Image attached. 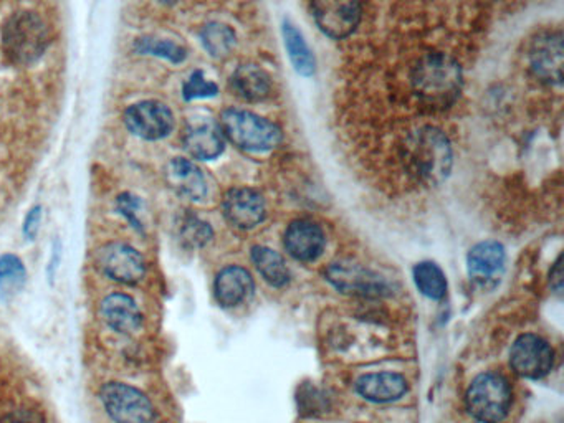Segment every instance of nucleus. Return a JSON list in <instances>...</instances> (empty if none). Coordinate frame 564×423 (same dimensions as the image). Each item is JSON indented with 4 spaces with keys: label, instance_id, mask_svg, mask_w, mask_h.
Returning a JSON list of instances; mask_svg holds the SVG:
<instances>
[{
    "label": "nucleus",
    "instance_id": "nucleus-25",
    "mask_svg": "<svg viewBox=\"0 0 564 423\" xmlns=\"http://www.w3.org/2000/svg\"><path fill=\"white\" fill-rule=\"evenodd\" d=\"M201 42L211 57L225 58L234 50L237 36L229 26L211 22L201 30Z\"/></svg>",
    "mask_w": 564,
    "mask_h": 423
},
{
    "label": "nucleus",
    "instance_id": "nucleus-20",
    "mask_svg": "<svg viewBox=\"0 0 564 423\" xmlns=\"http://www.w3.org/2000/svg\"><path fill=\"white\" fill-rule=\"evenodd\" d=\"M360 396L371 402H392L407 392V380L396 372L366 374L356 382Z\"/></svg>",
    "mask_w": 564,
    "mask_h": 423
},
{
    "label": "nucleus",
    "instance_id": "nucleus-11",
    "mask_svg": "<svg viewBox=\"0 0 564 423\" xmlns=\"http://www.w3.org/2000/svg\"><path fill=\"white\" fill-rule=\"evenodd\" d=\"M555 353L539 335H520L513 344L510 364L513 370L527 379H541L553 369Z\"/></svg>",
    "mask_w": 564,
    "mask_h": 423
},
{
    "label": "nucleus",
    "instance_id": "nucleus-31",
    "mask_svg": "<svg viewBox=\"0 0 564 423\" xmlns=\"http://www.w3.org/2000/svg\"><path fill=\"white\" fill-rule=\"evenodd\" d=\"M42 212H44L42 207L36 205L26 213V222H24V235L26 240H36L37 233L40 230V223H42Z\"/></svg>",
    "mask_w": 564,
    "mask_h": 423
},
{
    "label": "nucleus",
    "instance_id": "nucleus-24",
    "mask_svg": "<svg viewBox=\"0 0 564 423\" xmlns=\"http://www.w3.org/2000/svg\"><path fill=\"white\" fill-rule=\"evenodd\" d=\"M26 272L22 260L16 255L0 256V301L9 303L26 286Z\"/></svg>",
    "mask_w": 564,
    "mask_h": 423
},
{
    "label": "nucleus",
    "instance_id": "nucleus-5",
    "mask_svg": "<svg viewBox=\"0 0 564 423\" xmlns=\"http://www.w3.org/2000/svg\"><path fill=\"white\" fill-rule=\"evenodd\" d=\"M512 406V388L500 374L486 372L472 380L467 390L470 415L482 423H498Z\"/></svg>",
    "mask_w": 564,
    "mask_h": 423
},
{
    "label": "nucleus",
    "instance_id": "nucleus-34",
    "mask_svg": "<svg viewBox=\"0 0 564 423\" xmlns=\"http://www.w3.org/2000/svg\"><path fill=\"white\" fill-rule=\"evenodd\" d=\"M60 255H62V248H60V242H57V247H53L52 260H50V264H48V276H50V280H53L55 272H57V268H58Z\"/></svg>",
    "mask_w": 564,
    "mask_h": 423
},
{
    "label": "nucleus",
    "instance_id": "nucleus-1",
    "mask_svg": "<svg viewBox=\"0 0 564 423\" xmlns=\"http://www.w3.org/2000/svg\"><path fill=\"white\" fill-rule=\"evenodd\" d=\"M411 83L419 101L433 109H445L459 99L464 75L459 63L445 53H427L415 63Z\"/></svg>",
    "mask_w": 564,
    "mask_h": 423
},
{
    "label": "nucleus",
    "instance_id": "nucleus-30",
    "mask_svg": "<svg viewBox=\"0 0 564 423\" xmlns=\"http://www.w3.org/2000/svg\"><path fill=\"white\" fill-rule=\"evenodd\" d=\"M118 209L126 217V221L130 222L132 229H144L141 221V201L138 197L131 194H123L118 197Z\"/></svg>",
    "mask_w": 564,
    "mask_h": 423
},
{
    "label": "nucleus",
    "instance_id": "nucleus-32",
    "mask_svg": "<svg viewBox=\"0 0 564 423\" xmlns=\"http://www.w3.org/2000/svg\"><path fill=\"white\" fill-rule=\"evenodd\" d=\"M0 423H44V418L32 410H16L4 417Z\"/></svg>",
    "mask_w": 564,
    "mask_h": 423
},
{
    "label": "nucleus",
    "instance_id": "nucleus-3",
    "mask_svg": "<svg viewBox=\"0 0 564 423\" xmlns=\"http://www.w3.org/2000/svg\"><path fill=\"white\" fill-rule=\"evenodd\" d=\"M50 44L44 20L36 12H17L2 28V48L14 65L38 62Z\"/></svg>",
    "mask_w": 564,
    "mask_h": 423
},
{
    "label": "nucleus",
    "instance_id": "nucleus-22",
    "mask_svg": "<svg viewBox=\"0 0 564 423\" xmlns=\"http://www.w3.org/2000/svg\"><path fill=\"white\" fill-rule=\"evenodd\" d=\"M252 262L256 264L258 273L264 276L266 283L272 286H285L290 282V270L285 263L283 256L268 247H254L252 250Z\"/></svg>",
    "mask_w": 564,
    "mask_h": 423
},
{
    "label": "nucleus",
    "instance_id": "nucleus-17",
    "mask_svg": "<svg viewBox=\"0 0 564 423\" xmlns=\"http://www.w3.org/2000/svg\"><path fill=\"white\" fill-rule=\"evenodd\" d=\"M99 315L105 325L120 335H132L142 325V313L130 294L113 293L101 301Z\"/></svg>",
    "mask_w": 564,
    "mask_h": 423
},
{
    "label": "nucleus",
    "instance_id": "nucleus-4",
    "mask_svg": "<svg viewBox=\"0 0 564 423\" xmlns=\"http://www.w3.org/2000/svg\"><path fill=\"white\" fill-rule=\"evenodd\" d=\"M219 128L224 138L247 152H266L282 142V129L277 124L245 109L222 111Z\"/></svg>",
    "mask_w": 564,
    "mask_h": 423
},
{
    "label": "nucleus",
    "instance_id": "nucleus-2",
    "mask_svg": "<svg viewBox=\"0 0 564 423\" xmlns=\"http://www.w3.org/2000/svg\"><path fill=\"white\" fill-rule=\"evenodd\" d=\"M452 158L449 138L437 128L425 126L407 138V162L427 184H441L447 179Z\"/></svg>",
    "mask_w": 564,
    "mask_h": 423
},
{
    "label": "nucleus",
    "instance_id": "nucleus-15",
    "mask_svg": "<svg viewBox=\"0 0 564 423\" xmlns=\"http://www.w3.org/2000/svg\"><path fill=\"white\" fill-rule=\"evenodd\" d=\"M183 146L189 156L201 160H212L219 158L224 152L225 138L219 124L197 119L185 126L183 132Z\"/></svg>",
    "mask_w": 564,
    "mask_h": 423
},
{
    "label": "nucleus",
    "instance_id": "nucleus-19",
    "mask_svg": "<svg viewBox=\"0 0 564 423\" xmlns=\"http://www.w3.org/2000/svg\"><path fill=\"white\" fill-rule=\"evenodd\" d=\"M214 293L222 306L232 308L250 298L254 293V280L245 268L227 266L217 274Z\"/></svg>",
    "mask_w": 564,
    "mask_h": 423
},
{
    "label": "nucleus",
    "instance_id": "nucleus-21",
    "mask_svg": "<svg viewBox=\"0 0 564 423\" xmlns=\"http://www.w3.org/2000/svg\"><path fill=\"white\" fill-rule=\"evenodd\" d=\"M235 95L245 101H264L272 93V79L256 65H240L230 78Z\"/></svg>",
    "mask_w": 564,
    "mask_h": 423
},
{
    "label": "nucleus",
    "instance_id": "nucleus-14",
    "mask_svg": "<svg viewBox=\"0 0 564 423\" xmlns=\"http://www.w3.org/2000/svg\"><path fill=\"white\" fill-rule=\"evenodd\" d=\"M535 75L549 85H559L563 79V38L559 34H548L535 40L529 53Z\"/></svg>",
    "mask_w": 564,
    "mask_h": 423
},
{
    "label": "nucleus",
    "instance_id": "nucleus-28",
    "mask_svg": "<svg viewBox=\"0 0 564 423\" xmlns=\"http://www.w3.org/2000/svg\"><path fill=\"white\" fill-rule=\"evenodd\" d=\"M181 237L191 247H204L212 238V229L195 215H185L181 222Z\"/></svg>",
    "mask_w": 564,
    "mask_h": 423
},
{
    "label": "nucleus",
    "instance_id": "nucleus-10",
    "mask_svg": "<svg viewBox=\"0 0 564 423\" xmlns=\"http://www.w3.org/2000/svg\"><path fill=\"white\" fill-rule=\"evenodd\" d=\"M318 26L331 38L351 36L361 20V0H311Z\"/></svg>",
    "mask_w": 564,
    "mask_h": 423
},
{
    "label": "nucleus",
    "instance_id": "nucleus-12",
    "mask_svg": "<svg viewBox=\"0 0 564 423\" xmlns=\"http://www.w3.org/2000/svg\"><path fill=\"white\" fill-rule=\"evenodd\" d=\"M222 211L230 225L248 230L256 227L265 219V201L254 189H230L224 197Z\"/></svg>",
    "mask_w": 564,
    "mask_h": 423
},
{
    "label": "nucleus",
    "instance_id": "nucleus-23",
    "mask_svg": "<svg viewBox=\"0 0 564 423\" xmlns=\"http://www.w3.org/2000/svg\"><path fill=\"white\" fill-rule=\"evenodd\" d=\"M283 36H285V46L288 50V57H290L295 70L303 77H311L315 73V57L301 36L300 30L287 20L283 24Z\"/></svg>",
    "mask_w": 564,
    "mask_h": 423
},
{
    "label": "nucleus",
    "instance_id": "nucleus-26",
    "mask_svg": "<svg viewBox=\"0 0 564 423\" xmlns=\"http://www.w3.org/2000/svg\"><path fill=\"white\" fill-rule=\"evenodd\" d=\"M415 286L423 296L431 300H442L447 293V280L439 264L433 262H421L414 268Z\"/></svg>",
    "mask_w": 564,
    "mask_h": 423
},
{
    "label": "nucleus",
    "instance_id": "nucleus-7",
    "mask_svg": "<svg viewBox=\"0 0 564 423\" xmlns=\"http://www.w3.org/2000/svg\"><path fill=\"white\" fill-rule=\"evenodd\" d=\"M95 263L101 273L121 284H138L146 274V262L141 253L120 242L98 248Z\"/></svg>",
    "mask_w": 564,
    "mask_h": 423
},
{
    "label": "nucleus",
    "instance_id": "nucleus-18",
    "mask_svg": "<svg viewBox=\"0 0 564 423\" xmlns=\"http://www.w3.org/2000/svg\"><path fill=\"white\" fill-rule=\"evenodd\" d=\"M166 182L176 194L189 201H203L207 195V181L203 170L193 160L184 158L171 159L164 170Z\"/></svg>",
    "mask_w": 564,
    "mask_h": 423
},
{
    "label": "nucleus",
    "instance_id": "nucleus-6",
    "mask_svg": "<svg viewBox=\"0 0 564 423\" xmlns=\"http://www.w3.org/2000/svg\"><path fill=\"white\" fill-rule=\"evenodd\" d=\"M99 400L115 423H158L154 407L140 388L123 382H108L99 390Z\"/></svg>",
    "mask_w": 564,
    "mask_h": 423
},
{
    "label": "nucleus",
    "instance_id": "nucleus-33",
    "mask_svg": "<svg viewBox=\"0 0 564 423\" xmlns=\"http://www.w3.org/2000/svg\"><path fill=\"white\" fill-rule=\"evenodd\" d=\"M551 283H553L555 290L558 293H561V288H563V264H561V258L556 262L555 270L551 272Z\"/></svg>",
    "mask_w": 564,
    "mask_h": 423
},
{
    "label": "nucleus",
    "instance_id": "nucleus-9",
    "mask_svg": "<svg viewBox=\"0 0 564 423\" xmlns=\"http://www.w3.org/2000/svg\"><path fill=\"white\" fill-rule=\"evenodd\" d=\"M325 274H327L328 282L348 294L384 296L391 293V286L386 282V278L353 262L331 263L328 266Z\"/></svg>",
    "mask_w": 564,
    "mask_h": 423
},
{
    "label": "nucleus",
    "instance_id": "nucleus-8",
    "mask_svg": "<svg viewBox=\"0 0 564 423\" xmlns=\"http://www.w3.org/2000/svg\"><path fill=\"white\" fill-rule=\"evenodd\" d=\"M123 118L128 131L144 141L164 139L174 129L172 111L156 99L134 103L124 111Z\"/></svg>",
    "mask_w": 564,
    "mask_h": 423
},
{
    "label": "nucleus",
    "instance_id": "nucleus-29",
    "mask_svg": "<svg viewBox=\"0 0 564 423\" xmlns=\"http://www.w3.org/2000/svg\"><path fill=\"white\" fill-rule=\"evenodd\" d=\"M219 93V88L215 83H212L209 79H205L204 73L201 70L194 71L189 79L185 81L183 95L185 101H193L199 98H212Z\"/></svg>",
    "mask_w": 564,
    "mask_h": 423
},
{
    "label": "nucleus",
    "instance_id": "nucleus-13",
    "mask_svg": "<svg viewBox=\"0 0 564 423\" xmlns=\"http://www.w3.org/2000/svg\"><path fill=\"white\" fill-rule=\"evenodd\" d=\"M507 262L502 243L488 240L480 242L470 250L467 258L468 274L482 286H490L500 280Z\"/></svg>",
    "mask_w": 564,
    "mask_h": 423
},
{
    "label": "nucleus",
    "instance_id": "nucleus-16",
    "mask_svg": "<svg viewBox=\"0 0 564 423\" xmlns=\"http://www.w3.org/2000/svg\"><path fill=\"white\" fill-rule=\"evenodd\" d=\"M283 243L295 260L315 262L325 250L327 238L319 225L309 221H297L285 232Z\"/></svg>",
    "mask_w": 564,
    "mask_h": 423
},
{
    "label": "nucleus",
    "instance_id": "nucleus-27",
    "mask_svg": "<svg viewBox=\"0 0 564 423\" xmlns=\"http://www.w3.org/2000/svg\"><path fill=\"white\" fill-rule=\"evenodd\" d=\"M136 52L141 53V55H154L159 58H164L171 63H183L187 57V52L181 45L174 44V42H169V40H158V38H140L136 44H134Z\"/></svg>",
    "mask_w": 564,
    "mask_h": 423
}]
</instances>
